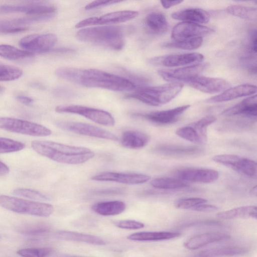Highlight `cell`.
Masks as SVG:
<instances>
[{
	"instance_id": "cell-1",
	"label": "cell",
	"mask_w": 257,
	"mask_h": 257,
	"mask_svg": "<svg viewBox=\"0 0 257 257\" xmlns=\"http://www.w3.org/2000/svg\"><path fill=\"white\" fill-rule=\"evenodd\" d=\"M59 77L87 87L100 88L113 91H130L136 85L127 78L96 69L63 67L57 69Z\"/></svg>"
},
{
	"instance_id": "cell-2",
	"label": "cell",
	"mask_w": 257,
	"mask_h": 257,
	"mask_svg": "<svg viewBox=\"0 0 257 257\" xmlns=\"http://www.w3.org/2000/svg\"><path fill=\"white\" fill-rule=\"evenodd\" d=\"M31 147L39 155L55 162L65 164H80L95 156L94 153L87 148L50 141H33L31 143Z\"/></svg>"
},
{
	"instance_id": "cell-3",
	"label": "cell",
	"mask_w": 257,
	"mask_h": 257,
	"mask_svg": "<svg viewBox=\"0 0 257 257\" xmlns=\"http://www.w3.org/2000/svg\"><path fill=\"white\" fill-rule=\"evenodd\" d=\"M132 28L122 26H103L82 29L76 33L78 40L113 50L121 49L124 37Z\"/></svg>"
},
{
	"instance_id": "cell-4",
	"label": "cell",
	"mask_w": 257,
	"mask_h": 257,
	"mask_svg": "<svg viewBox=\"0 0 257 257\" xmlns=\"http://www.w3.org/2000/svg\"><path fill=\"white\" fill-rule=\"evenodd\" d=\"M182 83H170L155 86L139 87L137 90L126 95L127 98L138 100L151 106H160L174 98L182 90Z\"/></svg>"
},
{
	"instance_id": "cell-5",
	"label": "cell",
	"mask_w": 257,
	"mask_h": 257,
	"mask_svg": "<svg viewBox=\"0 0 257 257\" xmlns=\"http://www.w3.org/2000/svg\"><path fill=\"white\" fill-rule=\"evenodd\" d=\"M0 206L18 213L47 217L54 212L50 204L7 195H0Z\"/></svg>"
},
{
	"instance_id": "cell-6",
	"label": "cell",
	"mask_w": 257,
	"mask_h": 257,
	"mask_svg": "<svg viewBox=\"0 0 257 257\" xmlns=\"http://www.w3.org/2000/svg\"><path fill=\"white\" fill-rule=\"evenodd\" d=\"M0 129L37 137H46L52 134L51 130L43 125L8 117H0Z\"/></svg>"
},
{
	"instance_id": "cell-7",
	"label": "cell",
	"mask_w": 257,
	"mask_h": 257,
	"mask_svg": "<svg viewBox=\"0 0 257 257\" xmlns=\"http://www.w3.org/2000/svg\"><path fill=\"white\" fill-rule=\"evenodd\" d=\"M216 118L207 115L187 125L178 128L176 134L179 137L197 145H204L207 140V127L214 122Z\"/></svg>"
},
{
	"instance_id": "cell-8",
	"label": "cell",
	"mask_w": 257,
	"mask_h": 257,
	"mask_svg": "<svg viewBox=\"0 0 257 257\" xmlns=\"http://www.w3.org/2000/svg\"><path fill=\"white\" fill-rule=\"evenodd\" d=\"M55 111L59 113L77 114L97 123L105 126H113L115 119L108 112L95 108L79 105H62L57 106Z\"/></svg>"
},
{
	"instance_id": "cell-9",
	"label": "cell",
	"mask_w": 257,
	"mask_h": 257,
	"mask_svg": "<svg viewBox=\"0 0 257 257\" xmlns=\"http://www.w3.org/2000/svg\"><path fill=\"white\" fill-rule=\"evenodd\" d=\"M56 125L62 130L81 135L111 141L118 140L117 136L111 132L88 123L72 121H59L56 123Z\"/></svg>"
},
{
	"instance_id": "cell-10",
	"label": "cell",
	"mask_w": 257,
	"mask_h": 257,
	"mask_svg": "<svg viewBox=\"0 0 257 257\" xmlns=\"http://www.w3.org/2000/svg\"><path fill=\"white\" fill-rule=\"evenodd\" d=\"M213 160L247 177L256 176V163L250 159L236 155L221 154L215 156Z\"/></svg>"
},
{
	"instance_id": "cell-11",
	"label": "cell",
	"mask_w": 257,
	"mask_h": 257,
	"mask_svg": "<svg viewBox=\"0 0 257 257\" xmlns=\"http://www.w3.org/2000/svg\"><path fill=\"white\" fill-rule=\"evenodd\" d=\"M24 13L29 16H36L47 20L56 14V9L50 5L41 2H32L27 4L0 6V13Z\"/></svg>"
},
{
	"instance_id": "cell-12",
	"label": "cell",
	"mask_w": 257,
	"mask_h": 257,
	"mask_svg": "<svg viewBox=\"0 0 257 257\" xmlns=\"http://www.w3.org/2000/svg\"><path fill=\"white\" fill-rule=\"evenodd\" d=\"M139 15L136 11H120L107 13L100 17H93L82 20L75 25L77 28L89 26L119 24L131 20Z\"/></svg>"
},
{
	"instance_id": "cell-13",
	"label": "cell",
	"mask_w": 257,
	"mask_h": 257,
	"mask_svg": "<svg viewBox=\"0 0 257 257\" xmlns=\"http://www.w3.org/2000/svg\"><path fill=\"white\" fill-rule=\"evenodd\" d=\"M207 67L206 63H198L176 69H161L158 73L162 78L171 83H187L199 76Z\"/></svg>"
},
{
	"instance_id": "cell-14",
	"label": "cell",
	"mask_w": 257,
	"mask_h": 257,
	"mask_svg": "<svg viewBox=\"0 0 257 257\" xmlns=\"http://www.w3.org/2000/svg\"><path fill=\"white\" fill-rule=\"evenodd\" d=\"M57 40L56 35L52 33L32 34L22 38L19 44L24 50L31 53L46 52L54 47Z\"/></svg>"
},
{
	"instance_id": "cell-15",
	"label": "cell",
	"mask_w": 257,
	"mask_h": 257,
	"mask_svg": "<svg viewBox=\"0 0 257 257\" xmlns=\"http://www.w3.org/2000/svg\"><path fill=\"white\" fill-rule=\"evenodd\" d=\"M175 178L187 182L210 183L219 177V173L213 169L186 167L176 170L174 173Z\"/></svg>"
},
{
	"instance_id": "cell-16",
	"label": "cell",
	"mask_w": 257,
	"mask_h": 257,
	"mask_svg": "<svg viewBox=\"0 0 257 257\" xmlns=\"http://www.w3.org/2000/svg\"><path fill=\"white\" fill-rule=\"evenodd\" d=\"M190 106L188 104L184 105L167 110L148 113H135L132 115L134 117L143 118L156 124H168L177 121Z\"/></svg>"
},
{
	"instance_id": "cell-17",
	"label": "cell",
	"mask_w": 257,
	"mask_h": 257,
	"mask_svg": "<svg viewBox=\"0 0 257 257\" xmlns=\"http://www.w3.org/2000/svg\"><path fill=\"white\" fill-rule=\"evenodd\" d=\"M203 59L204 56L200 53H190L154 57L149 59V62L155 65L172 67L200 63Z\"/></svg>"
},
{
	"instance_id": "cell-18",
	"label": "cell",
	"mask_w": 257,
	"mask_h": 257,
	"mask_svg": "<svg viewBox=\"0 0 257 257\" xmlns=\"http://www.w3.org/2000/svg\"><path fill=\"white\" fill-rule=\"evenodd\" d=\"M214 30L208 27L188 22L177 24L173 28L171 38L173 40H182L196 37H202L213 33Z\"/></svg>"
},
{
	"instance_id": "cell-19",
	"label": "cell",
	"mask_w": 257,
	"mask_h": 257,
	"mask_svg": "<svg viewBox=\"0 0 257 257\" xmlns=\"http://www.w3.org/2000/svg\"><path fill=\"white\" fill-rule=\"evenodd\" d=\"M151 177L146 174L135 173L104 172L91 177L97 181L113 182L129 185H136L148 182Z\"/></svg>"
},
{
	"instance_id": "cell-20",
	"label": "cell",
	"mask_w": 257,
	"mask_h": 257,
	"mask_svg": "<svg viewBox=\"0 0 257 257\" xmlns=\"http://www.w3.org/2000/svg\"><path fill=\"white\" fill-rule=\"evenodd\" d=\"M186 83L196 90L207 93L223 92L230 87L229 82L224 79L199 75Z\"/></svg>"
},
{
	"instance_id": "cell-21",
	"label": "cell",
	"mask_w": 257,
	"mask_h": 257,
	"mask_svg": "<svg viewBox=\"0 0 257 257\" xmlns=\"http://www.w3.org/2000/svg\"><path fill=\"white\" fill-rule=\"evenodd\" d=\"M256 91L255 85L243 84L228 88L222 93L205 100L207 103H218L253 94Z\"/></svg>"
},
{
	"instance_id": "cell-22",
	"label": "cell",
	"mask_w": 257,
	"mask_h": 257,
	"mask_svg": "<svg viewBox=\"0 0 257 257\" xmlns=\"http://www.w3.org/2000/svg\"><path fill=\"white\" fill-rule=\"evenodd\" d=\"M154 151L160 155L171 157H192L203 152L202 149L195 146L166 144L156 147Z\"/></svg>"
},
{
	"instance_id": "cell-23",
	"label": "cell",
	"mask_w": 257,
	"mask_h": 257,
	"mask_svg": "<svg viewBox=\"0 0 257 257\" xmlns=\"http://www.w3.org/2000/svg\"><path fill=\"white\" fill-rule=\"evenodd\" d=\"M257 113L256 95L248 97L237 104L223 111L221 115L231 116L242 115L249 118H256Z\"/></svg>"
},
{
	"instance_id": "cell-24",
	"label": "cell",
	"mask_w": 257,
	"mask_h": 257,
	"mask_svg": "<svg viewBox=\"0 0 257 257\" xmlns=\"http://www.w3.org/2000/svg\"><path fill=\"white\" fill-rule=\"evenodd\" d=\"M230 238L229 235L222 232H207L197 235L186 240L184 246L188 249L199 248L208 244L227 240Z\"/></svg>"
},
{
	"instance_id": "cell-25",
	"label": "cell",
	"mask_w": 257,
	"mask_h": 257,
	"mask_svg": "<svg viewBox=\"0 0 257 257\" xmlns=\"http://www.w3.org/2000/svg\"><path fill=\"white\" fill-rule=\"evenodd\" d=\"M146 31L154 35H162L167 32L169 24L165 15L160 12H152L145 19Z\"/></svg>"
},
{
	"instance_id": "cell-26",
	"label": "cell",
	"mask_w": 257,
	"mask_h": 257,
	"mask_svg": "<svg viewBox=\"0 0 257 257\" xmlns=\"http://www.w3.org/2000/svg\"><path fill=\"white\" fill-rule=\"evenodd\" d=\"M171 17L175 20L198 24L207 23L210 20L208 13L199 8L185 9L172 13Z\"/></svg>"
},
{
	"instance_id": "cell-27",
	"label": "cell",
	"mask_w": 257,
	"mask_h": 257,
	"mask_svg": "<svg viewBox=\"0 0 257 257\" xmlns=\"http://www.w3.org/2000/svg\"><path fill=\"white\" fill-rule=\"evenodd\" d=\"M150 140V137L146 133L136 130H127L123 132L120 141L125 148L138 149L145 147Z\"/></svg>"
},
{
	"instance_id": "cell-28",
	"label": "cell",
	"mask_w": 257,
	"mask_h": 257,
	"mask_svg": "<svg viewBox=\"0 0 257 257\" xmlns=\"http://www.w3.org/2000/svg\"><path fill=\"white\" fill-rule=\"evenodd\" d=\"M58 239L85 242L93 245H103L106 244L104 240L91 234L68 230H59L55 233Z\"/></svg>"
},
{
	"instance_id": "cell-29",
	"label": "cell",
	"mask_w": 257,
	"mask_h": 257,
	"mask_svg": "<svg viewBox=\"0 0 257 257\" xmlns=\"http://www.w3.org/2000/svg\"><path fill=\"white\" fill-rule=\"evenodd\" d=\"M180 235L178 232L143 231L131 234L127 238L135 241H160L175 238Z\"/></svg>"
},
{
	"instance_id": "cell-30",
	"label": "cell",
	"mask_w": 257,
	"mask_h": 257,
	"mask_svg": "<svg viewBox=\"0 0 257 257\" xmlns=\"http://www.w3.org/2000/svg\"><path fill=\"white\" fill-rule=\"evenodd\" d=\"M91 208L94 212L101 215L111 216L123 212L126 205L121 201H102L94 204Z\"/></svg>"
},
{
	"instance_id": "cell-31",
	"label": "cell",
	"mask_w": 257,
	"mask_h": 257,
	"mask_svg": "<svg viewBox=\"0 0 257 257\" xmlns=\"http://www.w3.org/2000/svg\"><path fill=\"white\" fill-rule=\"evenodd\" d=\"M222 219H232L239 218H257V207L254 205H247L232 208L219 212L216 214Z\"/></svg>"
},
{
	"instance_id": "cell-32",
	"label": "cell",
	"mask_w": 257,
	"mask_h": 257,
	"mask_svg": "<svg viewBox=\"0 0 257 257\" xmlns=\"http://www.w3.org/2000/svg\"><path fill=\"white\" fill-rule=\"evenodd\" d=\"M246 249L238 246H225L207 249L200 251L199 257H230L244 254Z\"/></svg>"
},
{
	"instance_id": "cell-33",
	"label": "cell",
	"mask_w": 257,
	"mask_h": 257,
	"mask_svg": "<svg viewBox=\"0 0 257 257\" xmlns=\"http://www.w3.org/2000/svg\"><path fill=\"white\" fill-rule=\"evenodd\" d=\"M151 185L159 189H177L188 187V182L177 178L159 177L152 180Z\"/></svg>"
},
{
	"instance_id": "cell-34",
	"label": "cell",
	"mask_w": 257,
	"mask_h": 257,
	"mask_svg": "<svg viewBox=\"0 0 257 257\" xmlns=\"http://www.w3.org/2000/svg\"><path fill=\"white\" fill-rule=\"evenodd\" d=\"M226 12L242 19L253 21L257 19V10L255 8L240 5H231L225 9Z\"/></svg>"
},
{
	"instance_id": "cell-35",
	"label": "cell",
	"mask_w": 257,
	"mask_h": 257,
	"mask_svg": "<svg viewBox=\"0 0 257 257\" xmlns=\"http://www.w3.org/2000/svg\"><path fill=\"white\" fill-rule=\"evenodd\" d=\"M19 230L21 233L28 237L36 238L47 234L50 228L43 223H31L21 226Z\"/></svg>"
},
{
	"instance_id": "cell-36",
	"label": "cell",
	"mask_w": 257,
	"mask_h": 257,
	"mask_svg": "<svg viewBox=\"0 0 257 257\" xmlns=\"http://www.w3.org/2000/svg\"><path fill=\"white\" fill-rule=\"evenodd\" d=\"M34 56L33 53L18 49L9 45H0V56L12 60H16Z\"/></svg>"
},
{
	"instance_id": "cell-37",
	"label": "cell",
	"mask_w": 257,
	"mask_h": 257,
	"mask_svg": "<svg viewBox=\"0 0 257 257\" xmlns=\"http://www.w3.org/2000/svg\"><path fill=\"white\" fill-rule=\"evenodd\" d=\"M203 43L202 37H196L182 40H173L163 44V47L191 50L200 47Z\"/></svg>"
},
{
	"instance_id": "cell-38",
	"label": "cell",
	"mask_w": 257,
	"mask_h": 257,
	"mask_svg": "<svg viewBox=\"0 0 257 257\" xmlns=\"http://www.w3.org/2000/svg\"><path fill=\"white\" fill-rule=\"evenodd\" d=\"M23 71L19 68L8 65H0V81H9L19 78Z\"/></svg>"
},
{
	"instance_id": "cell-39",
	"label": "cell",
	"mask_w": 257,
	"mask_h": 257,
	"mask_svg": "<svg viewBox=\"0 0 257 257\" xmlns=\"http://www.w3.org/2000/svg\"><path fill=\"white\" fill-rule=\"evenodd\" d=\"M25 145L20 142L0 137V154L15 152L24 149Z\"/></svg>"
},
{
	"instance_id": "cell-40",
	"label": "cell",
	"mask_w": 257,
	"mask_h": 257,
	"mask_svg": "<svg viewBox=\"0 0 257 257\" xmlns=\"http://www.w3.org/2000/svg\"><path fill=\"white\" fill-rule=\"evenodd\" d=\"M53 249L49 247L20 249L17 253L22 257H49Z\"/></svg>"
},
{
	"instance_id": "cell-41",
	"label": "cell",
	"mask_w": 257,
	"mask_h": 257,
	"mask_svg": "<svg viewBox=\"0 0 257 257\" xmlns=\"http://www.w3.org/2000/svg\"><path fill=\"white\" fill-rule=\"evenodd\" d=\"M207 202L206 199L199 197L183 198L176 200L174 205L178 209L192 210L195 207Z\"/></svg>"
},
{
	"instance_id": "cell-42",
	"label": "cell",
	"mask_w": 257,
	"mask_h": 257,
	"mask_svg": "<svg viewBox=\"0 0 257 257\" xmlns=\"http://www.w3.org/2000/svg\"><path fill=\"white\" fill-rule=\"evenodd\" d=\"M13 194L19 196L38 201L49 200V197L44 193L37 190L28 188H18L13 191Z\"/></svg>"
},
{
	"instance_id": "cell-43",
	"label": "cell",
	"mask_w": 257,
	"mask_h": 257,
	"mask_svg": "<svg viewBox=\"0 0 257 257\" xmlns=\"http://www.w3.org/2000/svg\"><path fill=\"white\" fill-rule=\"evenodd\" d=\"M118 228L127 229H138L144 227L145 224L140 221L134 220H124L115 222Z\"/></svg>"
},
{
	"instance_id": "cell-44",
	"label": "cell",
	"mask_w": 257,
	"mask_h": 257,
	"mask_svg": "<svg viewBox=\"0 0 257 257\" xmlns=\"http://www.w3.org/2000/svg\"><path fill=\"white\" fill-rule=\"evenodd\" d=\"M28 27L14 28L8 23V21H0L1 34H13L22 32L28 30Z\"/></svg>"
},
{
	"instance_id": "cell-45",
	"label": "cell",
	"mask_w": 257,
	"mask_h": 257,
	"mask_svg": "<svg viewBox=\"0 0 257 257\" xmlns=\"http://www.w3.org/2000/svg\"><path fill=\"white\" fill-rule=\"evenodd\" d=\"M121 2L122 1H95L89 3L87 6H86L85 9L86 10H89L97 9L102 7L115 4Z\"/></svg>"
},
{
	"instance_id": "cell-46",
	"label": "cell",
	"mask_w": 257,
	"mask_h": 257,
	"mask_svg": "<svg viewBox=\"0 0 257 257\" xmlns=\"http://www.w3.org/2000/svg\"><path fill=\"white\" fill-rule=\"evenodd\" d=\"M217 209L218 207L217 206L214 205L206 204L205 203L195 207L192 210L202 212H210L215 211Z\"/></svg>"
},
{
	"instance_id": "cell-47",
	"label": "cell",
	"mask_w": 257,
	"mask_h": 257,
	"mask_svg": "<svg viewBox=\"0 0 257 257\" xmlns=\"http://www.w3.org/2000/svg\"><path fill=\"white\" fill-rule=\"evenodd\" d=\"M249 50L251 52H256V31L252 30L249 33Z\"/></svg>"
},
{
	"instance_id": "cell-48",
	"label": "cell",
	"mask_w": 257,
	"mask_h": 257,
	"mask_svg": "<svg viewBox=\"0 0 257 257\" xmlns=\"http://www.w3.org/2000/svg\"><path fill=\"white\" fill-rule=\"evenodd\" d=\"M16 98L21 103L27 105H29L33 102V99L32 98L26 96H17Z\"/></svg>"
},
{
	"instance_id": "cell-49",
	"label": "cell",
	"mask_w": 257,
	"mask_h": 257,
	"mask_svg": "<svg viewBox=\"0 0 257 257\" xmlns=\"http://www.w3.org/2000/svg\"><path fill=\"white\" fill-rule=\"evenodd\" d=\"M182 2V1H161L162 6L165 9H169L170 8L177 5Z\"/></svg>"
},
{
	"instance_id": "cell-50",
	"label": "cell",
	"mask_w": 257,
	"mask_h": 257,
	"mask_svg": "<svg viewBox=\"0 0 257 257\" xmlns=\"http://www.w3.org/2000/svg\"><path fill=\"white\" fill-rule=\"evenodd\" d=\"M9 171L10 169L8 166L0 161V175H5L8 174Z\"/></svg>"
},
{
	"instance_id": "cell-51",
	"label": "cell",
	"mask_w": 257,
	"mask_h": 257,
	"mask_svg": "<svg viewBox=\"0 0 257 257\" xmlns=\"http://www.w3.org/2000/svg\"><path fill=\"white\" fill-rule=\"evenodd\" d=\"M121 190L119 189H109V190H102L101 191H97L96 193H98L99 194H117L120 193Z\"/></svg>"
},
{
	"instance_id": "cell-52",
	"label": "cell",
	"mask_w": 257,
	"mask_h": 257,
	"mask_svg": "<svg viewBox=\"0 0 257 257\" xmlns=\"http://www.w3.org/2000/svg\"><path fill=\"white\" fill-rule=\"evenodd\" d=\"M60 257H84V256H80L75 255H70V254H63L61 255Z\"/></svg>"
},
{
	"instance_id": "cell-53",
	"label": "cell",
	"mask_w": 257,
	"mask_h": 257,
	"mask_svg": "<svg viewBox=\"0 0 257 257\" xmlns=\"http://www.w3.org/2000/svg\"><path fill=\"white\" fill-rule=\"evenodd\" d=\"M4 90L3 87L0 86V92H2Z\"/></svg>"
},
{
	"instance_id": "cell-54",
	"label": "cell",
	"mask_w": 257,
	"mask_h": 257,
	"mask_svg": "<svg viewBox=\"0 0 257 257\" xmlns=\"http://www.w3.org/2000/svg\"><path fill=\"white\" fill-rule=\"evenodd\" d=\"M0 239H1V235H0Z\"/></svg>"
}]
</instances>
